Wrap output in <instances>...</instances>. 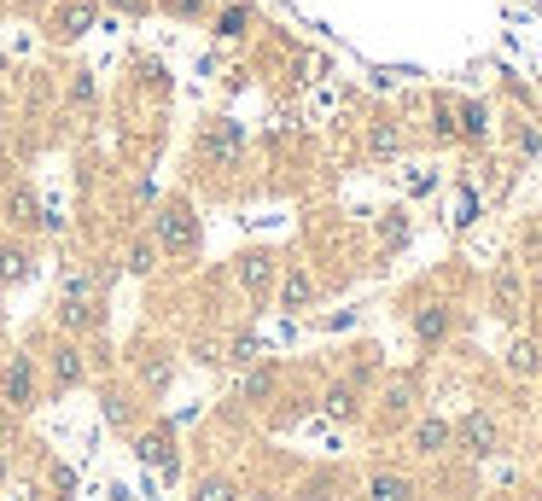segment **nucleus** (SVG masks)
Here are the masks:
<instances>
[{
    "label": "nucleus",
    "instance_id": "f257e3e1",
    "mask_svg": "<svg viewBox=\"0 0 542 501\" xmlns=\"http://www.w3.org/2000/svg\"><path fill=\"white\" fill-rule=\"evenodd\" d=\"M94 298H100L94 274H88V268H70V274H65V292H59V327H65L70 338L94 327Z\"/></svg>",
    "mask_w": 542,
    "mask_h": 501
},
{
    "label": "nucleus",
    "instance_id": "f03ea898",
    "mask_svg": "<svg viewBox=\"0 0 542 501\" xmlns=\"http://www.w3.org/2000/svg\"><path fill=\"white\" fill-rule=\"evenodd\" d=\"M158 245H164L170 257H181V251H199V216H193V204L170 199L164 210H158Z\"/></svg>",
    "mask_w": 542,
    "mask_h": 501
},
{
    "label": "nucleus",
    "instance_id": "7ed1b4c3",
    "mask_svg": "<svg viewBox=\"0 0 542 501\" xmlns=\"http://www.w3.org/2000/svg\"><path fill=\"white\" fill-rule=\"evenodd\" d=\"M455 443H461V449H467L473 461L496 455V449H502V426H496V414H484V408L461 414V426H455Z\"/></svg>",
    "mask_w": 542,
    "mask_h": 501
},
{
    "label": "nucleus",
    "instance_id": "20e7f679",
    "mask_svg": "<svg viewBox=\"0 0 542 501\" xmlns=\"http://www.w3.org/2000/svg\"><path fill=\"white\" fill-rule=\"evenodd\" d=\"M0 402H6L12 414L35 408V362L30 356H12V362H6V373H0Z\"/></svg>",
    "mask_w": 542,
    "mask_h": 501
},
{
    "label": "nucleus",
    "instance_id": "39448f33",
    "mask_svg": "<svg viewBox=\"0 0 542 501\" xmlns=\"http://www.w3.org/2000/svg\"><path fill=\"white\" fill-rule=\"evenodd\" d=\"M82 379H88V356H82L76 338H65V344L53 350V385H59V391H76Z\"/></svg>",
    "mask_w": 542,
    "mask_h": 501
},
{
    "label": "nucleus",
    "instance_id": "423d86ee",
    "mask_svg": "<svg viewBox=\"0 0 542 501\" xmlns=\"http://www.w3.org/2000/svg\"><path fill=\"white\" fill-rule=\"evenodd\" d=\"M309 303H315V274H309L304 263H292L286 274H280V309L298 315V309H309Z\"/></svg>",
    "mask_w": 542,
    "mask_h": 501
},
{
    "label": "nucleus",
    "instance_id": "0eeeda50",
    "mask_svg": "<svg viewBox=\"0 0 542 501\" xmlns=\"http://www.w3.org/2000/svg\"><path fill=\"white\" fill-rule=\"evenodd\" d=\"M519 303H525V274H519V268H502V274H496V286H490V309H496L502 321H513V315H519Z\"/></svg>",
    "mask_w": 542,
    "mask_h": 501
},
{
    "label": "nucleus",
    "instance_id": "6e6552de",
    "mask_svg": "<svg viewBox=\"0 0 542 501\" xmlns=\"http://www.w3.org/2000/svg\"><path fill=\"white\" fill-rule=\"evenodd\" d=\"M239 292H251V298H263V292H269L274 286V257H263V251H245V257H239Z\"/></svg>",
    "mask_w": 542,
    "mask_h": 501
},
{
    "label": "nucleus",
    "instance_id": "1a4fd4ad",
    "mask_svg": "<svg viewBox=\"0 0 542 501\" xmlns=\"http://www.w3.org/2000/svg\"><path fill=\"white\" fill-rule=\"evenodd\" d=\"M455 443V426L449 420H420L414 426V455H443Z\"/></svg>",
    "mask_w": 542,
    "mask_h": 501
},
{
    "label": "nucleus",
    "instance_id": "9d476101",
    "mask_svg": "<svg viewBox=\"0 0 542 501\" xmlns=\"http://www.w3.org/2000/svg\"><path fill=\"white\" fill-rule=\"evenodd\" d=\"M368 501H414V478H403V472H373Z\"/></svg>",
    "mask_w": 542,
    "mask_h": 501
},
{
    "label": "nucleus",
    "instance_id": "9b49d317",
    "mask_svg": "<svg viewBox=\"0 0 542 501\" xmlns=\"http://www.w3.org/2000/svg\"><path fill=\"white\" fill-rule=\"evenodd\" d=\"M508 373L513 379H537L542 373V350L531 344V338H513L508 344Z\"/></svg>",
    "mask_w": 542,
    "mask_h": 501
},
{
    "label": "nucleus",
    "instance_id": "f8f14e48",
    "mask_svg": "<svg viewBox=\"0 0 542 501\" xmlns=\"http://www.w3.org/2000/svg\"><path fill=\"white\" fill-rule=\"evenodd\" d=\"M443 333H449V309H443V303L414 309V338H420V344H438Z\"/></svg>",
    "mask_w": 542,
    "mask_h": 501
},
{
    "label": "nucleus",
    "instance_id": "ddd939ff",
    "mask_svg": "<svg viewBox=\"0 0 542 501\" xmlns=\"http://www.w3.org/2000/svg\"><path fill=\"white\" fill-rule=\"evenodd\" d=\"M234 152H239V129L234 123H210V134H204V158L222 164V158H234Z\"/></svg>",
    "mask_w": 542,
    "mask_h": 501
},
{
    "label": "nucleus",
    "instance_id": "4468645a",
    "mask_svg": "<svg viewBox=\"0 0 542 501\" xmlns=\"http://www.w3.org/2000/svg\"><path fill=\"white\" fill-rule=\"evenodd\" d=\"M6 222H12V228H41V204H35L30 187H18V193L6 199Z\"/></svg>",
    "mask_w": 542,
    "mask_h": 501
},
{
    "label": "nucleus",
    "instance_id": "2eb2a0df",
    "mask_svg": "<svg viewBox=\"0 0 542 501\" xmlns=\"http://www.w3.org/2000/svg\"><path fill=\"white\" fill-rule=\"evenodd\" d=\"M321 408H327L333 420H356V414H362V397H356V385H327Z\"/></svg>",
    "mask_w": 542,
    "mask_h": 501
},
{
    "label": "nucleus",
    "instance_id": "dca6fc26",
    "mask_svg": "<svg viewBox=\"0 0 542 501\" xmlns=\"http://www.w3.org/2000/svg\"><path fill=\"white\" fill-rule=\"evenodd\" d=\"M24 274H30V251L24 245H0V286H12Z\"/></svg>",
    "mask_w": 542,
    "mask_h": 501
},
{
    "label": "nucleus",
    "instance_id": "f3484780",
    "mask_svg": "<svg viewBox=\"0 0 542 501\" xmlns=\"http://www.w3.org/2000/svg\"><path fill=\"white\" fill-rule=\"evenodd\" d=\"M193 501H239V484L234 478H222V472H210V478H199Z\"/></svg>",
    "mask_w": 542,
    "mask_h": 501
},
{
    "label": "nucleus",
    "instance_id": "a211bd4d",
    "mask_svg": "<svg viewBox=\"0 0 542 501\" xmlns=\"http://www.w3.org/2000/svg\"><path fill=\"white\" fill-rule=\"evenodd\" d=\"M397 146H403V129H397V123H373V129H368V152H373V158H391Z\"/></svg>",
    "mask_w": 542,
    "mask_h": 501
},
{
    "label": "nucleus",
    "instance_id": "6ab92c4d",
    "mask_svg": "<svg viewBox=\"0 0 542 501\" xmlns=\"http://www.w3.org/2000/svg\"><path fill=\"white\" fill-rule=\"evenodd\" d=\"M140 461H146V467H170V432H164V426L140 437Z\"/></svg>",
    "mask_w": 542,
    "mask_h": 501
},
{
    "label": "nucleus",
    "instance_id": "aec40b11",
    "mask_svg": "<svg viewBox=\"0 0 542 501\" xmlns=\"http://www.w3.org/2000/svg\"><path fill=\"white\" fill-rule=\"evenodd\" d=\"M269 391H274V368H251V373H245V385H239V397H245V402L269 397Z\"/></svg>",
    "mask_w": 542,
    "mask_h": 501
},
{
    "label": "nucleus",
    "instance_id": "412c9836",
    "mask_svg": "<svg viewBox=\"0 0 542 501\" xmlns=\"http://www.w3.org/2000/svg\"><path fill=\"white\" fill-rule=\"evenodd\" d=\"M88 24H94V6H88V0H76L65 18H59V35H82Z\"/></svg>",
    "mask_w": 542,
    "mask_h": 501
},
{
    "label": "nucleus",
    "instance_id": "4be33fe9",
    "mask_svg": "<svg viewBox=\"0 0 542 501\" xmlns=\"http://www.w3.org/2000/svg\"><path fill=\"white\" fill-rule=\"evenodd\" d=\"M129 268H135V274H152V268H158V245H152V239H135V245H129Z\"/></svg>",
    "mask_w": 542,
    "mask_h": 501
},
{
    "label": "nucleus",
    "instance_id": "5701e85b",
    "mask_svg": "<svg viewBox=\"0 0 542 501\" xmlns=\"http://www.w3.org/2000/svg\"><path fill=\"white\" fill-rule=\"evenodd\" d=\"M298 501H344V490H339V478H309Z\"/></svg>",
    "mask_w": 542,
    "mask_h": 501
},
{
    "label": "nucleus",
    "instance_id": "b1692460",
    "mask_svg": "<svg viewBox=\"0 0 542 501\" xmlns=\"http://www.w3.org/2000/svg\"><path fill=\"white\" fill-rule=\"evenodd\" d=\"M408 402H414V385H408V379H391V391H385V414H408Z\"/></svg>",
    "mask_w": 542,
    "mask_h": 501
},
{
    "label": "nucleus",
    "instance_id": "393cba45",
    "mask_svg": "<svg viewBox=\"0 0 542 501\" xmlns=\"http://www.w3.org/2000/svg\"><path fill=\"white\" fill-rule=\"evenodd\" d=\"M257 356H263V344H257V338H234V350H228V362H234V368H251Z\"/></svg>",
    "mask_w": 542,
    "mask_h": 501
},
{
    "label": "nucleus",
    "instance_id": "a878e982",
    "mask_svg": "<svg viewBox=\"0 0 542 501\" xmlns=\"http://www.w3.org/2000/svg\"><path fill=\"white\" fill-rule=\"evenodd\" d=\"M245 18H251L245 6H234V12H222V35H245Z\"/></svg>",
    "mask_w": 542,
    "mask_h": 501
},
{
    "label": "nucleus",
    "instance_id": "bb28decb",
    "mask_svg": "<svg viewBox=\"0 0 542 501\" xmlns=\"http://www.w3.org/2000/svg\"><path fill=\"white\" fill-rule=\"evenodd\" d=\"M467 134H473V140L484 134V105H467Z\"/></svg>",
    "mask_w": 542,
    "mask_h": 501
},
{
    "label": "nucleus",
    "instance_id": "cd10ccee",
    "mask_svg": "<svg viewBox=\"0 0 542 501\" xmlns=\"http://www.w3.org/2000/svg\"><path fill=\"white\" fill-rule=\"evenodd\" d=\"M0 70H6V59H0Z\"/></svg>",
    "mask_w": 542,
    "mask_h": 501
}]
</instances>
